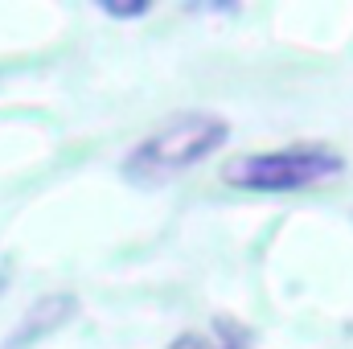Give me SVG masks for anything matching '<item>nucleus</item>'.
<instances>
[{"mask_svg":"<svg viewBox=\"0 0 353 349\" xmlns=\"http://www.w3.org/2000/svg\"><path fill=\"white\" fill-rule=\"evenodd\" d=\"M226 140H230V123L222 115H214V111H176L128 148L123 177L132 185H165L173 177L197 169L201 161H210Z\"/></svg>","mask_w":353,"mask_h":349,"instance_id":"nucleus-1","label":"nucleus"},{"mask_svg":"<svg viewBox=\"0 0 353 349\" xmlns=\"http://www.w3.org/2000/svg\"><path fill=\"white\" fill-rule=\"evenodd\" d=\"M345 169L341 152L325 148V144H288V148H271V152H251L226 165V185L247 189V193H296V189H312L329 177Z\"/></svg>","mask_w":353,"mask_h":349,"instance_id":"nucleus-2","label":"nucleus"},{"mask_svg":"<svg viewBox=\"0 0 353 349\" xmlns=\"http://www.w3.org/2000/svg\"><path fill=\"white\" fill-rule=\"evenodd\" d=\"M66 317H74V300H70L66 292H58V296H46V300H37V304L25 312V321L12 329V337H8L0 349H29L37 337H41V333L58 329Z\"/></svg>","mask_w":353,"mask_h":349,"instance_id":"nucleus-3","label":"nucleus"},{"mask_svg":"<svg viewBox=\"0 0 353 349\" xmlns=\"http://www.w3.org/2000/svg\"><path fill=\"white\" fill-rule=\"evenodd\" d=\"M165 349H251V337L239 325H226V329H214V333H181Z\"/></svg>","mask_w":353,"mask_h":349,"instance_id":"nucleus-4","label":"nucleus"},{"mask_svg":"<svg viewBox=\"0 0 353 349\" xmlns=\"http://www.w3.org/2000/svg\"><path fill=\"white\" fill-rule=\"evenodd\" d=\"M99 12H107V17H144V12H152V4L148 0H136V4H99Z\"/></svg>","mask_w":353,"mask_h":349,"instance_id":"nucleus-5","label":"nucleus"}]
</instances>
